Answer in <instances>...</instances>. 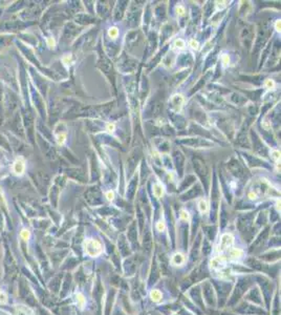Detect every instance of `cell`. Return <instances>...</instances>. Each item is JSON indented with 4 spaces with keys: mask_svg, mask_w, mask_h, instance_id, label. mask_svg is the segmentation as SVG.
<instances>
[{
    "mask_svg": "<svg viewBox=\"0 0 281 315\" xmlns=\"http://www.w3.org/2000/svg\"><path fill=\"white\" fill-rule=\"evenodd\" d=\"M84 249L89 256H98L101 254L103 248L101 243L97 239H87L84 243Z\"/></svg>",
    "mask_w": 281,
    "mask_h": 315,
    "instance_id": "cell-1",
    "label": "cell"
},
{
    "mask_svg": "<svg viewBox=\"0 0 281 315\" xmlns=\"http://www.w3.org/2000/svg\"><path fill=\"white\" fill-rule=\"evenodd\" d=\"M193 163H194L193 164L194 169L196 170V173L199 175L200 179L202 180V182L209 181V170H208V167L206 166L205 162L199 159H194Z\"/></svg>",
    "mask_w": 281,
    "mask_h": 315,
    "instance_id": "cell-2",
    "label": "cell"
},
{
    "mask_svg": "<svg viewBox=\"0 0 281 315\" xmlns=\"http://www.w3.org/2000/svg\"><path fill=\"white\" fill-rule=\"evenodd\" d=\"M233 243H234V237L231 235V234H229V233L223 234V235L221 236V239H220L219 249H220L221 251L229 249L231 246L233 245Z\"/></svg>",
    "mask_w": 281,
    "mask_h": 315,
    "instance_id": "cell-3",
    "label": "cell"
},
{
    "mask_svg": "<svg viewBox=\"0 0 281 315\" xmlns=\"http://www.w3.org/2000/svg\"><path fill=\"white\" fill-rule=\"evenodd\" d=\"M170 104L172 109H174L175 111H179L182 108V104H184V98L182 95H174L170 100Z\"/></svg>",
    "mask_w": 281,
    "mask_h": 315,
    "instance_id": "cell-4",
    "label": "cell"
},
{
    "mask_svg": "<svg viewBox=\"0 0 281 315\" xmlns=\"http://www.w3.org/2000/svg\"><path fill=\"white\" fill-rule=\"evenodd\" d=\"M225 259L221 256H218V257H215V259H212L211 262V266L213 267V268H221V267L225 265Z\"/></svg>",
    "mask_w": 281,
    "mask_h": 315,
    "instance_id": "cell-5",
    "label": "cell"
},
{
    "mask_svg": "<svg viewBox=\"0 0 281 315\" xmlns=\"http://www.w3.org/2000/svg\"><path fill=\"white\" fill-rule=\"evenodd\" d=\"M185 262V257L180 253H176L174 254V256L172 257V264H174L175 266H179V265H182Z\"/></svg>",
    "mask_w": 281,
    "mask_h": 315,
    "instance_id": "cell-6",
    "label": "cell"
},
{
    "mask_svg": "<svg viewBox=\"0 0 281 315\" xmlns=\"http://www.w3.org/2000/svg\"><path fill=\"white\" fill-rule=\"evenodd\" d=\"M163 192H164V189H163V187H162V185L155 184L153 186V193H154L155 197L161 198L162 195H163Z\"/></svg>",
    "mask_w": 281,
    "mask_h": 315,
    "instance_id": "cell-7",
    "label": "cell"
},
{
    "mask_svg": "<svg viewBox=\"0 0 281 315\" xmlns=\"http://www.w3.org/2000/svg\"><path fill=\"white\" fill-rule=\"evenodd\" d=\"M150 296H151V300L153 302H159L162 300V294L159 290H153L151 292V294H150Z\"/></svg>",
    "mask_w": 281,
    "mask_h": 315,
    "instance_id": "cell-8",
    "label": "cell"
},
{
    "mask_svg": "<svg viewBox=\"0 0 281 315\" xmlns=\"http://www.w3.org/2000/svg\"><path fill=\"white\" fill-rule=\"evenodd\" d=\"M243 251L240 249H232L230 252V255L232 259H239L240 256H243Z\"/></svg>",
    "mask_w": 281,
    "mask_h": 315,
    "instance_id": "cell-9",
    "label": "cell"
},
{
    "mask_svg": "<svg viewBox=\"0 0 281 315\" xmlns=\"http://www.w3.org/2000/svg\"><path fill=\"white\" fill-rule=\"evenodd\" d=\"M24 169V165L22 161H17L15 164V171L17 173H21Z\"/></svg>",
    "mask_w": 281,
    "mask_h": 315,
    "instance_id": "cell-10",
    "label": "cell"
},
{
    "mask_svg": "<svg viewBox=\"0 0 281 315\" xmlns=\"http://www.w3.org/2000/svg\"><path fill=\"white\" fill-rule=\"evenodd\" d=\"M198 208H199L200 212H206L208 210V205L206 203V201L204 200H200L199 203H198Z\"/></svg>",
    "mask_w": 281,
    "mask_h": 315,
    "instance_id": "cell-11",
    "label": "cell"
},
{
    "mask_svg": "<svg viewBox=\"0 0 281 315\" xmlns=\"http://www.w3.org/2000/svg\"><path fill=\"white\" fill-rule=\"evenodd\" d=\"M108 35H109V37L113 38V39L116 38V37H118V35H119L118 29H116V27H111V29H109V32H108Z\"/></svg>",
    "mask_w": 281,
    "mask_h": 315,
    "instance_id": "cell-12",
    "label": "cell"
},
{
    "mask_svg": "<svg viewBox=\"0 0 281 315\" xmlns=\"http://www.w3.org/2000/svg\"><path fill=\"white\" fill-rule=\"evenodd\" d=\"M77 300H78V303H79V306L81 308L83 307L84 303H85V300H84V297H83V295H82V294H78V295H77Z\"/></svg>",
    "mask_w": 281,
    "mask_h": 315,
    "instance_id": "cell-13",
    "label": "cell"
},
{
    "mask_svg": "<svg viewBox=\"0 0 281 315\" xmlns=\"http://www.w3.org/2000/svg\"><path fill=\"white\" fill-rule=\"evenodd\" d=\"M174 44H175V46L179 47V49H184L185 47V42H184V40H182V39L176 40Z\"/></svg>",
    "mask_w": 281,
    "mask_h": 315,
    "instance_id": "cell-14",
    "label": "cell"
},
{
    "mask_svg": "<svg viewBox=\"0 0 281 315\" xmlns=\"http://www.w3.org/2000/svg\"><path fill=\"white\" fill-rule=\"evenodd\" d=\"M190 46L194 49H198V42L195 40H191L190 41Z\"/></svg>",
    "mask_w": 281,
    "mask_h": 315,
    "instance_id": "cell-15",
    "label": "cell"
},
{
    "mask_svg": "<svg viewBox=\"0 0 281 315\" xmlns=\"http://www.w3.org/2000/svg\"><path fill=\"white\" fill-rule=\"evenodd\" d=\"M156 228L159 231H163V230L165 229V224H164L163 222H159L156 225Z\"/></svg>",
    "mask_w": 281,
    "mask_h": 315,
    "instance_id": "cell-16",
    "label": "cell"
},
{
    "mask_svg": "<svg viewBox=\"0 0 281 315\" xmlns=\"http://www.w3.org/2000/svg\"><path fill=\"white\" fill-rule=\"evenodd\" d=\"M180 218H184V220H188V218H189L188 212L185 211V210H182V212H180Z\"/></svg>",
    "mask_w": 281,
    "mask_h": 315,
    "instance_id": "cell-17",
    "label": "cell"
},
{
    "mask_svg": "<svg viewBox=\"0 0 281 315\" xmlns=\"http://www.w3.org/2000/svg\"><path fill=\"white\" fill-rule=\"evenodd\" d=\"M272 154H273V156H272V157H273V159H275L276 161H277V160H279V158H280L279 151H272Z\"/></svg>",
    "mask_w": 281,
    "mask_h": 315,
    "instance_id": "cell-18",
    "label": "cell"
},
{
    "mask_svg": "<svg viewBox=\"0 0 281 315\" xmlns=\"http://www.w3.org/2000/svg\"><path fill=\"white\" fill-rule=\"evenodd\" d=\"M6 302V295L0 291V303H5Z\"/></svg>",
    "mask_w": 281,
    "mask_h": 315,
    "instance_id": "cell-19",
    "label": "cell"
},
{
    "mask_svg": "<svg viewBox=\"0 0 281 315\" xmlns=\"http://www.w3.org/2000/svg\"><path fill=\"white\" fill-rule=\"evenodd\" d=\"M266 86L268 88H273V87H274V82H273V80H268V81H266Z\"/></svg>",
    "mask_w": 281,
    "mask_h": 315,
    "instance_id": "cell-20",
    "label": "cell"
},
{
    "mask_svg": "<svg viewBox=\"0 0 281 315\" xmlns=\"http://www.w3.org/2000/svg\"><path fill=\"white\" fill-rule=\"evenodd\" d=\"M176 11H177V14H179V15H184L185 13V8H182V6H179V8H176Z\"/></svg>",
    "mask_w": 281,
    "mask_h": 315,
    "instance_id": "cell-21",
    "label": "cell"
},
{
    "mask_svg": "<svg viewBox=\"0 0 281 315\" xmlns=\"http://www.w3.org/2000/svg\"><path fill=\"white\" fill-rule=\"evenodd\" d=\"M107 129H108L109 131H112L113 129H115V124H111V123H109V124L107 125Z\"/></svg>",
    "mask_w": 281,
    "mask_h": 315,
    "instance_id": "cell-22",
    "label": "cell"
},
{
    "mask_svg": "<svg viewBox=\"0 0 281 315\" xmlns=\"http://www.w3.org/2000/svg\"><path fill=\"white\" fill-rule=\"evenodd\" d=\"M113 197H115V195H113L112 191H109V192L107 193V198H108V200H112Z\"/></svg>",
    "mask_w": 281,
    "mask_h": 315,
    "instance_id": "cell-23",
    "label": "cell"
},
{
    "mask_svg": "<svg viewBox=\"0 0 281 315\" xmlns=\"http://www.w3.org/2000/svg\"><path fill=\"white\" fill-rule=\"evenodd\" d=\"M275 29H277V31H279V32H280V20H277V21H276Z\"/></svg>",
    "mask_w": 281,
    "mask_h": 315,
    "instance_id": "cell-24",
    "label": "cell"
},
{
    "mask_svg": "<svg viewBox=\"0 0 281 315\" xmlns=\"http://www.w3.org/2000/svg\"><path fill=\"white\" fill-rule=\"evenodd\" d=\"M249 197H250V198H252V200H255V198H257V195L251 192V193H249Z\"/></svg>",
    "mask_w": 281,
    "mask_h": 315,
    "instance_id": "cell-25",
    "label": "cell"
},
{
    "mask_svg": "<svg viewBox=\"0 0 281 315\" xmlns=\"http://www.w3.org/2000/svg\"><path fill=\"white\" fill-rule=\"evenodd\" d=\"M222 60H223V63H225V64H228V62H229V57H228V56H223Z\"/></svg>",
    "mask_w": 281,
    "mask_h": 315,
    "instance_id": "cell-26",
    "label": "cell"
},
{
    "mask_svg": "<svg viewBox=\"0 0 281 315\" xmlns=\"http://www.w3.org/2000/svg\"><path fill=\"white\" fill-rule=\"evenodd\" d=\"M22 236L28 237V232H22Z\"/></svg>",
    "mask_w": 281,
    "mask_h": 315,
    "instance_id": "cell-27",
    "label": "cell"
}]
</instances>
